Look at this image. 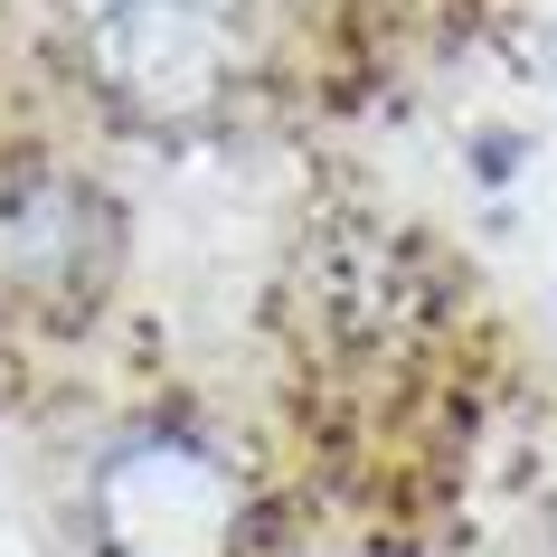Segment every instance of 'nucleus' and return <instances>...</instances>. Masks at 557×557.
Segmentation results:
<instances>
[{"label": "nucleus", "mask_w": 557, "mask_h": 557, "mask_svg": "<svg viewBox=\"0 0 557 557\" xmlns=\"http://www.w3.org/2000/svg\"><path fill=\"white\" fill-rule=\"evenodd\" d=\"M86 76L123 123L180 133L227 114L256 66V0H86Z\"/></svg>", "instance_id": "obj_1"}, {"label": "nucleus", "mask_w": 557, "mask_h": 557, "mask_svg": "<svg viewBox=\"0 0 557 557\" xmlns=\"http://www.w3.org/2000/svg\"><path fill=\"white\" fill-rule=\"evenodd\" d=\"M246 482L218 444L180 425H133L95 454L86 529L104 557H236L246 548Z\"/></svg>", "instance_id": "obj_2"}, {"label": "nucleus", "mask_w": 557, "mask_h": 557, "mask_svg": "<svg viewBox=\"0 0 557 557\" xmlns=\"http://www.w3.org/2000/svg\"><path fill=\"white\" fill-rule=\"evenodd\" d=\"M123 274V208L66 161L0 171V312L29 331H76Z\"/></svg>", "instance_id": "obj_3"}]
</instances>
